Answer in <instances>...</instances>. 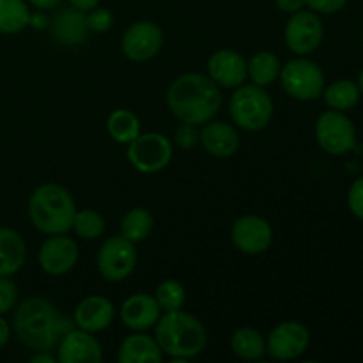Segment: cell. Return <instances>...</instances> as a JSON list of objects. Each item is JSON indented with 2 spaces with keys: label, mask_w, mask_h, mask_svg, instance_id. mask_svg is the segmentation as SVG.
<instances>
[{
  "label": "cell",
  "mask_w": 363,
  "mask_h": 363,
  "mask_svg": "<svg viewBox=\"0 0 363 363\" xmlns=\"http://www.w3.org/2000/svg\"><path fill=\"white\" fill-rule=\"evenodd\" d=\"M222 103L220 87L204 73L179 74L167 89V105L181 123L202 126L215 119Z\"/></svg>",
  "instance_id": "cell-1"
},
{
  "label": "cell",
  "mask_w": 363,
  "mask_h": 363,
  "mask_svg": "<svg viewBox=\"0 0 363 363\" xmlns=\"http://www.w3.org/2000/svg\"><path fill=\"white\" fill-rule=\"evenodd\" d=\"M73 328L74 323L60 314L55 305L45 298H28L14 311V333L18 340L32 351L55 350L64 333Z\"/></svg>",
  "instance_id": "cell-2"
},
{
  "label": "cell",
  "mask_w": 363,
  "mask_h": 363,
  "mask_svg": "<svg viewBox=\"0 0 363 363\" xmlns=\"http://www.w3.org/2000/svg\"><path fill=\"white\" fill-rule=\"evenodd\" d=\"M155 339L163 354L172 362L184 363L199 357L208 346L206 326L188 312H163L155 325Z\"/></svg>",
  "instance_id": "cell-3"
},
{
  "label": "cell",
  "mask_w": 363,
  "mask_h": 363,
  "mask_svg": "<svg viewBox=\"0 0 363 363\" xmlns=\"http://www.w3.org/2000/svg\"><path fill=\"white\" fill-rule=\"evenodd\" d=\"M77 213L73 195L62 184L45 183L32 191L28 199V216L39 233L67 234Z\"/></svg>",
  "instance_id": "cell-4"
},
{
  "label": "cell",
  "mask_w": 363,
  "mask_h": 363,
  "mask_svg": "<svg viewBox=\"0 0 363 363\" xmlns=\"http://www.w3.org/2000/svg\"><path fill=\"white\" fill-rule=\"evenodd\" d=\"M273 106L272 96L264 87L255 84L240 85L233 92L229 101V113L233 123L245 131H261L272 123Z\"/></svg>",
  "instance_id": "cell-5"
},
{
  "label": "cell",
  "mask_w": 363,
  "mask_h": 363,
  "mask_svg": "<svg viewBox=\"0 0 363 363\" xmlns=\"http://www.w3.org/2000/svg\"><path fill=\"white\" fill-rule=\"evenodd\" d=\"M279 78L284 91L300 101H314L321 98L325 91V74L321 67L303 57L284 64Z\"/></svg>",
  "instance_id": "cell-6"
},
{
  "label": "cell",
  "mask_w": 363,
  "mask_h": 363,
  "mask_svg": "<svg viewBox=\"0 0 363 363\" xmlns=\"http://www.w3.org/2000/svg\"><path fill=\"white\" fill-rule=\"evenodd\" d=\"M138 262L133 241L124 236H112L103 241L98 250L96 264L99 275L108 282H123L135 272Z\"/></svg>",
  "instance_id": "cell-7"
},
{
  "label": "cell",
  "mask_w": 363,
  "mask_h": 363,
  "mask_svg": "<svg viewBox=\"0 0 363 363\" xmlns=\"http://www.w3.org/2000/svg\"><path fill=\"white\" fill-rule=\"evenodd\" d=\"M128 162L142 174H156L165 169L174 155L172 142L162 133H140L128 144Z\"/></svg>",
  "instance_id": "cell-8"
},
{
  "label": "cell",
  "mask_w": 363,
  "mask_h": 363,
  "mask_svg": "<svg viewBox=\"0 0 363 363\" xmlns=\"http://www.w3.org/2000/svg\"><path fill=\"white\" fill-rule=\"evenodd\" d=\"M315 140L328 155L342 156L357 144V131L350 117L339 110H328L315 123Z\"/></svg>",
  "instance_id": "cell-9"
},
{
  "label": "cell",
  "mask_w": 363,
  "mask_h": 363,
  "mask_svg": "<svg viewBox=\"0 0 363 363\" xmlns=\"http://www.w3.org/2000/svg\"><path fill=\"white\" fill-rule=\"evenodd\" d=\"M325 35L321 18L314 11H298L291 14L284 28V38H286L287 48L296 55L305 57L319 48Z\"/></svg>",
  "instance_id": "cell-10"
},
{
  "label": "cell",
  "mask_w": 363,
  "mask_h": 363,
  "mask_svg": "<svg viewBox=\"0 0 363 363\" xmlns=\"http://www.w3.org/2000/svg\"><path fill=\"white\" fill-rule=\"evenodd\" d=\"M163 46V30L158 23L140 20L131 23L121 38L124 57L133 62H147L155 59Z\"/></svg>",
  "instance_id": "cell-11"
},
{
  "label": "cell",
  "mask_w": 363,
  "mask_h": 363,
  "mask_svg": "<svg viewBox=\"0 0 363 363\" xmlns=\"http://www.w3.org/2000/svg\"><path fill=\"white\" fill-rule=\"evenodd\" d=\"M311 344V333L307 326L298 321H284L269 332L266 339V353L273 360H296L307 351Z\"/></svg>",
  "instance_id": "cell-12"
},
{
  "label": "cell",
  "mask_w": 363,
  "mask_h": 363,
  "mask_svg": "<svg viewBox=\"0 0 363 363\" xmlns=\"http://www.w3.org/2000/svg\"><path fill=\"white\" fill-rule=\"evenodd\" d=\"M230 241L245 255H261L272 247L273 229L259 215L240 216L230 227Z\"/></svg>",
  "instance_id": "cell-13"
},
{
  "label": "cell",
  "mask_w": 363,
  "mask_h": 363,
  "mask_svg": "<svg viewBox=\"0 0 363 363\" xmlns=\"http://www.w3.org/2000/svg\"><path fill=\"white\" fill-rule=\"evenodd\" d=\"M80 250L73 238L66 234H52L39 248V266L46 275L62 277L77 266Z\"/></svg>",
  "instance_id": "cell-14"
},
{
  "label": "cell",
  "mask_w": 363,
  "mask_h": 363,
  "mask_svg": "<svg viewBox=\"0 0 363 363\" xmlns=\"http://www.w3.org/2000/svg\"><path fill=\"white\" fill-rule=\"evenodd\" d=\"M57 362L60 363H101V344L94 337L74 326L57 344Z\"/></svg>",
  "instance_id": "cell-15"
},
{
  "label": "cell",
  "mask_w": 363,
  "mask_h": 363,
  "mask_svg": "<svg viewBox=\"0 0 363 363\" xmlns=\"http://www.w3.org/2000/svg\"><path fill=\"white\" fill-rule=\"evenodd\" d=\"M208 74L220 89H236L248 78L247 60L233 48L216 50L208 60Z\"/></svg>",
  "instance_id": "cell-16"
},
{
  "label": "cell",
  "mask_w": 363,
  "mask_h": 363,
  "mask_svg": "<svg viewBox=\"0 0 363 363\" xmlns=\"http://www.w3.org/2000/svg\"><path fill=\"white\" fill-rule=\"evenodd\" d=\"M50 32L52 38L62 46H78L87 41L89 25L87 14L77 7H62L53 14L50 21Z\"/></svg>",
  "instance_id": "cell-17"
},
{
  "label": "cell",
  "mask_w": 363,
  "mask_h": 363,
  "mask_svg": "<svg viewBox=\"0 0 363 363\" xmlns=\"http://www.w3.org/2000/svg\"><path fill=\"white\" fill-rule=\"evenodd\" d=\"M116 318V307L106 296H87L77 305L73 323L77 328L89 333H99L108 328Z\"/></svg>",
  "instance_id": "cell-18"
},
{
  "label": "cell",
  "mask_w": 363,
  "mask_h": 363,
  "mask_svg": "<svg viewBox=\"0 0 363 363\" xmlns=\"http://www.w3.org/2000/svg\"><path fill=\"white\" fill-rule=\"evenodd\" d=\"M121 321L131 332H145L149 328H155L162 315V308L156 303L155 296L145 293L131 294L130 298L121 305Z\"/></svg>",
  "instance_id": "cell-19"
},
{
  "label": "cell",
  "mask_w": 363,
  "mask_h": 363,
  "mask_svg": "<svg viewBox=\"0 0 363 363\" xmlns=\"http://www.w3.org/2000/svg\"><path fill=\"white\" fill-rule=\"evenodd\" d=\"M208 155L215 158H230L240 149V135L238 130L223 121H209L202 124L201 140H199Z\"/></svg>",
  "instance_id": "cell-20"
},
{
  "label": "cell",
  "mask_w": 363,
  "mask_h": 363,
  "mask_svg": "<svg viewBox=\"0 0 363 363\" xmlns=\"http://www.w3.org/2000/svg\"><path fill=\"white\" fill-rule=\"evenodd\" d=\"M163 351L155 337L144 332H133L121 342L117 351L119 363H162Z\"/></svg>",
  "instance_id": "cell-21"
},
{
  "label": "cell",
  "mask_w": 363,
  "mask_h": 363,
  "mask_svg": "<svg viewBox=\"0 0 363 363\" xmlns=\"http://www.w3.org/2000/svg\"><path fill=\"white\" fill-rule=\"evenodd\" d=\"M27 257V245L20 233L0 227V277H13Z\"/></svg>",
  "instance_id": "cell-22"
},
{
  "label": "cell",
  "mask_w": 363,
  "mask_h": 363,
  "mask_svg": "<svg viewBox=\"0 0 363 363\" xmlns=\"http://www.w3.org/2000/svg\"><path fill=\"white\" fill-rule=\"evenodd\" d=\"M248 78L252 84L261 85V87H268V85L275 84L280 77V69L282 64L277 53L268 52V50H261L247 62Z\"/></svg>",
  "instance_id": "cell-23"
},
{
  "label": "cell",
  "mask_w": 363,
  "mask_h": 363,
  "mask_svg": "<svg viewBox=\"0 0 363 363\" xmlns=\"http://www.w3.org/2000/svg\"><path fill=\"white\" fill-rule=\"evenodd\" d=\"M230 350L241 360L257 362L266 354V339L254 328H240L230 337Z\"/></svg>",
  "instance_id": "cell-24"
},
{
  "label": "cell",
  "mask_w": 363,
  "mask_h": 363,
  "mask_svg": "<svg viewBox=\"0 0 363 363\" xmlns=\"http://www.w3.org/2000/svg\"><path fill=\"white\" fill-rule=\"evenodd\" d=\"M106 131L117 144H130L140 131V119L135 112L126 108H117L106 119Z\"/></svg>",
  "instance_id": "cell-25"
},
{
  "label": "cell",
  "mask_w": 363,
  "mask_h": 363,
  "mask_svg": "<svg viewBox=\"0 0 363 363\" xmlns=\"http://www.w3.org/2000/svg\"><path fill=\"white\" fill-rule=\"evenodd\" d=\"M155 218L145 208H133L121 218V236L133 243H142L151 236Z\"/></svg>",
  "instance_id": "cell-26"
},
{
  "label": "cell",
  "mask_w": 363,
  "mask_h": 363,
  "mask_svg": "<svg viewBox=\"0 0 363 363\" xmlns=\"http://www.w3.org/2000/svg\"><path fill=\"white\" fill-rule=\"evenodd\" d=\"M30 9L25 0H0V34H18L28 27Z\"/></svg>",
  "instance_id": "cell-27"
},
{
  "label": "cell",
  "mask_w": 363,
  "mask_h": 363,
  "mask_svg": "<svg viewBox=\"0 0 363 363\" xmlns=\"http://www.w3.org/2000/svg\"><path fill=\"white\" fill-rule=\"evenodd\" d=\"M323 98H325V103L332 110L346 112V110L354 108L358 105L360 89L351 80H339L323 91Z\"/></svg>",
  "instance_id": "cell-28"
},
{
  "label": "cell",
  "mask_w": 363,
  "mask_h": 363,
  "mask_svg": "<svg viewBox=\"0 0 363 363\" xmlns=\"http://www.w3.org/2000/svg\"><path fill=\"white\" fill-rule=\"evenodd\" d=\"M71 229H73L74 234H77L78 238H82V240L92 241L98 240V238H101L103 234H105L106 223L105 218H103L98 211H94V209H82V211L77 209L73 218V227H71Z\"/></svg>",
  "instance_id": "cell-29"
},
{
  "label": "cell",
  "mask_w": 363,
  "mask_h": 363,
  "mask_svg": "<svg viewBox=\"0 0 363 363\" xmlns=\"http://www.w3.org/2000/svg\"><path fill=\"white\" fill-rule=\"evenodd\" d=\"M155 300L160 305L162 312H174L181 311L186 301V291L183 284L174 279H167L160 282V286L155 291Z\"/></svg>",
  "instance_id": "cell-30"
},
{
  "label": "cell",
  "mask_w": 363,
  "mask_h": 363,
  "mask_svg": "<svg viewBox=\"0 0 363 363\" xmlns=\"http://www.w3.org/2000/svg\"><path fill=\"white\" fill-rule=\"evenodd\" d=\"M201 140V131L195 124L181 123L176 128V133H174V142H176L177 147H181L183 151H190Z\"/></svg>",
  "instance_id": "cell-31"
},
{
  "label": "cell",
  "mask_w": 363,
  "mask_h": 363,
  "mask_svg": "<svg viewBox=\"0 0 363 363\" xmlns=\"http://www.w3.org/2000/svg\"><path fill=\"white\" fill-rule=\"evenodd\" d=\"M87 25L89 30L98 32V34H103V32L110 30V27L113 25V14L110 13V9L106 7L96 6L94 9L87 11Z\"/></svg>",
  "instance_id": "cell-32"
},
{
  "label": "cell",
  "mask_w": 363,
  "mask_h": 363,
  "mask_svg": "<svg viewBox=\"0 0 363 363\" xmlns=\"http://www.w3.org/2000/svg\"><path fill=\"white\" fill-rule=\"evenodd\" d=\"M18 287L9 277H0V315L9 312L16 305Z\"/></svg>",
  "instance_id": "cell-33"
},
{
  "label": "cell",
  "mask_w": 363,
  "mask_h": 363,
  "mask_svg": "<svg viewBox=\"0 0 363 363\" xmlns=\"http://www.w3.org/2000/svg\"><path fill=\"white\" fill-rule=\"evenodd\" d=\"M347 204H350L351 213L357 218L363 220V177L357 179L351 186L350 195H347Z\"/></svg>",
  "instance_id": "cell-34"
},
{
  "label": "cell",
  "mask_w": 363,
  "mask_h": 363,
  "mask_svg": "<svg viewBox=\"0 0 363 363\" xmlns=\"http://www.w3.org/2000/svg\"><path fill=\"white\" fill-rule=\"evenodd\" d=\"M346 4L347 0H307V6L311 7L314 13H321V14L339 13Z\"/></svg>",
  "instance_id": "cell-35"
},
{
  "label": "cell",
  "mask_w": 363,
  "mask_h": 363,
  "mask_svg": "<svg viewBox=\"0 0 363 363\" xmlns=\"http://www.w3.org/2000/svg\"><path fill=\"white\" fill-rule=\"evenodd\" d=\"M50 21H52V18L46 14V11L35 9L34 13L30 11V18H28V27H32L34 30H48Z\"/></svg>",
  "instance_id": "cell-36"
},
{
  "label": "cell",
  "mask_w": 363,
  "mask_h": 363,
  "mask_svg": "<svg viewBox=\"0 0 363 363\" xmlns=\"http://www.w3.org/2000/svg\"><path fill=\"white\" fill-rule=\"evenodd\" d=\"M275 6L277 9L282 11V13L293 14L303 9V7L307 6V0H275Z\"/></svg>",
  "instance_id": "cell-37"
},
{
  "label": "cell",
  "mask_w": 363,
  "mask_h": 363,
  "mask_svg": "<svg viewBox=\"0 0 363 363\" xmlns=\"http://www.w3.org/2000/svg\"><path fill=\"white\" fill-rule=\"evenodd\" d=\"M34 9H41V11H52L55 7L60 6L62 0H27Z\"/></svg>",
  "instance_id": "cell-38"
},
{
  "label": "cell",
  "mask_w": 363,
  "mask_h": 363,
  "mask_svg": "<svg viewBox=\"0 0 363 363\" xmlns=\"http://www.w3.org/2000/svg\"><path fill=\"white\" fill-rule=\"evenodd\" d=\"M67 2H69V6L77 7V9L87 13V11L94 9L96 6H99V2H101V0H67Z\"/></svg>",
  "instance_id": "cell-39"
},
{
  "label": "cell",
  "mask_w": 363,
  "mask_h": 363,
  "mask_svg": "<svg viewBox=\"0 0 363 363\" xmlns=\"http://www.w3.org/2000/svg\"><path fill=\"white\" fill-rule=\"evenodd\" d=\"M32 363H55L57 357H53L52 351H35L34 357L30 358Z\"/></svg>",
  "instance_id": "cell-40"
},
{
  "label": "cell",
  "mask_w": 363,
  "mask_h": 363,
  "mask_svg": "<svg viewBox=\"0 0 363 363\" xmlns=\"http://www.w3.org/2000/svg\"><path fill=\"white\" fill-rule=\"evenodd\" d=\"M11 339V328L9 325H7L6 319L0 318V347L6 346L7 342H9Z\"/></svg>",
  "instance_id": "cell-41"
},
{
  "label": "cell",
  "mask_w": 363,
  "mask_h": 363,
  "mask_svg": "<svg viewBox=\"0 0 363 363\" xmlns=\"http://www.w3.org/2000/svg\"><path fill=\"white\" fill-rule=\"evenodd\" d=\"M358 89H360V94H363V69L360 71V77H358Z\"/></svg>",
  "instance_id": "cell-42"
}]
</instances>
